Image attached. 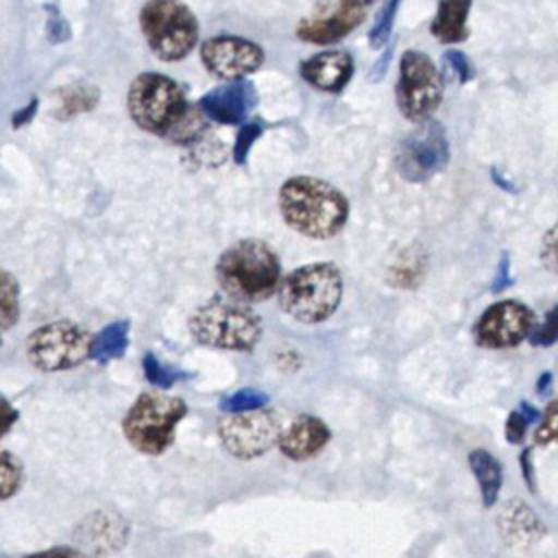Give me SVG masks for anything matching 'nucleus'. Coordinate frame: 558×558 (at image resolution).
<instances>
[{"label":"nucleus","instance_id":"nucleus-1","mask_svg":"<svg viewBox=\"0 0 558 558\" xmlns=\"http://www.w3.org/2000/svg\"><path fill=\"white\" fill-rule=\"evenodd\" d=\"M283 222L310 240L338 235L349 220V198L325 179L296 174L281 183L277 196Z\"/></svg>","mask_w":558,"mask_h":558},{"label":"nucleus","instance_id":"nucleus-2","mask_svg":"<svg viewBox=\"0 0 558 558\" xmlns=\"http://www.w3.org/2000/svg\"><path fill=\"white\" fill-rule=\"evenodd\" d=\"M214 272L222 294L246 305L277 294L283 279L279 255L259 238H240L231 242L218 255Z\"/></svg>","mask_w":558,"mask_h":558},{"label":"nucleus","instance_id":"nucleus-3","mask_svg":"<svg viewBox=\"0 0 558 558\" xmlns=\"http://www.w3.org/2000/svg\"><path fill=\"white\" fill-rule=\"evenodd\" d=\"M187 331L203 347L248 353L259 344L264 325L259 314L246 303L233 301L227 294H214L192 310Z\"/></svg>","mask_w":558,"mask_h":558},{"label":"nucleus","instance_id":"nucleus-4","mask_svg":"<svg viewBox=\"0 0 558 558\" xmlns=\"http://www.w3.org/2000/svg\"><path fill=\"white\" fill-rule=\"evenodd\" d=\"M342 301V272L333 262H312L290 270L279 288L277 303L283 314L303 325L325 323Z\"/></svg>","mask_w":558,"mask_h":558},{"label":"nucleus","instance_id":"nucleus-5","mask_svg":"<svg viewBox=\"0 0 558 558\" xmlns=\"http://www.w3.org/2000/svg\"><path fill=\"white\" fill-rule=\"evenodd\" d=\"M187 403L166 392H142L122 418L126 442L144 456H161L174 445L177 425L185 418Z\"/></svg>","mask_w":558,"mask_h":558},{"label":"nucleus","instance_id":"nucleus-6","mask_svg":"<svg viewBox=\"0 0 558 558\" xmlns=\"http://www.w3.org/2000/svg\"><path fill=\"white\" fill-rule=\"evenodd\" d=\"M140 28L161 61L185 59L201 35L198 20L183 0H146L140 9Z\"/></svg>","mask_w":558,"mask_h":558},{"label":"nucleus","instance_id":"nucleus-7","mask_svg":"<svg viewBox=\"0 0 558 558\" xmlns=\"http://www.w3.org/2000/svg\"><path fill=\"white\" fill-rule=\"evenodd\" d=\"M442 98L445 76L436 61L425 50H403L395 83V102L399 113L412 124H423L434 118Z\"/></svg>","mask_w":558,"mask_h":558},{"label":"nucleus","instance_id":"nucleus-8","mask_svg":"<svg viewBox=\"0 0 558 558\" xmlns=\"http://www.w3.org/2000/svg\"><path fill=\"white\" fill-rule=\"evenodd\" d=\"M187 105L181 85L159 72L137 74L126 92V109L135 126L159 137H166Z\"/></svg>","mask_w":558,"mask_h":558},{"label":"nucleus","instance_id":"nucleus-9","mask_svg":"<svg viewBox=\"0 0 558 558\" xmlns=\"http://www.w3.org/2000/svg\"><path fill=\"white\" fill-rule=\"evenodd\" d=\"M92 338L94 336L74 320H50L28 333L24 351L37 371L59 373L89 360Z\"/></svg>","mask_w":558,"mask_h":558},{"label":"nucleus","instance_id":"nucleus-10","mask_svg":"<svg viewBox=\"0 0 558 558\" xmlns=\"http://www.w3.org/2000/svg\"><path fill=\"white\" fill-rule=\"evenodd\" d=\"M418 129L405 135L395 150V168L408 183H425L440 174L451 157L447 131L438 120L416 124Z\"/></svg>","mask_w":558,"mask_h":558},{"label":"nucleus","instance_id":"nucleus-11","mask_svg":"<svg viewBox=\"0 0 558 558\" xmlns=\"http://www.w3.org/2000/svg\"><path fill=\"white\" fill-rule=\"evenodd\" d=\"M222 449L235 460H255L277 447L281 421L270 408L227 414L216 427Z\"/></svg>","mask_w":558,"mask_h":558},{"label":"nucleus","instance_id":"nucleus-12","mask_svg":"<svg viewBox=\"0 0 558 558\" xmlns=\"http://www.w3.org/2000/svg\"><path fill=\"white\" fill-rule=\"evenodd\" d=\"M201 61L211 76L238 81L255 74L264 65V48L242 35H216L201 44Z\"/></svg>","mask_w":558,"mask_h":558},{"label":"nucleus","instance_id":"nucleus-13","mask_svg":"<svg viewBox=\"0 0 558 558\" xmlns=\"http://www.w3.org/2000/svg\"><path fill=\"white\" fill-rule=\"evenodd\" d=\"M534 327V314L527 305L508 299L497 301L482 312L473 327V338L486 349H510L521 344Z\"/></svg>","mask_w":558,"mask_h":558},{"label":"nucleus","instance_id":"nucleus-14","mask_svg":"<svg viewBox=\"0 0 558 558\" xmlns=\"http://www.w3.org/2000/svg\"><path fill=\"white\" fill-rule=\"evenodd\" d=\"M255 102H257V92L253 83H248L246 78H238L209 89L205 96H201L196 105L207 116V120L231 126V124H244Z\"/></svg>","mask_w":558,"mask_h":558},{"label":"nucleus","instance_id":"nucleus-15","mask_svg":"<svg viewBox=\"0 0 558 558\" xmlns=\"http://www.w3.org/2000/svg\"><path fill=\"white\" fill-rule=\"evenodd\" d=\"M353 70H355V61L351 52L340 48L320 50L299 63L301 78L314 89L325 94L342 92L353 78Z\"/></svg>","mask_w":558,"mask_h":558},{"label":"nucleus","instance_id":"nucleus-16","mask_svg":"<svg viewBox=\"0 0 558 558\" xmlns=\"http://www.w3.org/2000/svg\"><path fill=\"white\" fill-rule=\"evenodd\" d=\"M331 440L329 425L314 414H299L281 427L277 447L292 462H305L318 456Z\"/></svg>","mask_w":558,"mask_h":558},{"label":"nucleus","instance_id":"nucleus-17","mask_svg":"<svg viewBox=\"0 0 558 558\" xmlns=\"http://www.w3.org/2000/svg\"><path fill=\"white\" fill-rule=\"evenodd\" d=\"M364 11L344 0H338V7L325 15H310L296 24V37L307 44H333L344 39L364 22Z\"/></svg>","mask_w":558,"mask_h":558},{"label":"nucleus","instance_id":"nucleus-18","mask_svg":"<svg viewBox=\"0 0 558 558\" xmlns=\"http://www.w3.org/2000/svg\"><path fill=\"white\" fill-rule=\"evenodd\" d=\"M129 538V525L124 519L109 512H92L78 527L76 541L92 556H105L124 547Z\"/></svg>","mask_w":558,"mask_h":558},{"label":"nucleus","instance_id":"nucleus-19","mask_svg":"<svg viewBox=\"0 0 558 558\" xmlns=\"http://www.w3.org/2000/svg\"><path fill=\"white\" fill-rule=\"evenodd\" d=\"M497 527L501 538L519 549H525L545 536V525L538 514L519 499H512L501 508L497 517Z\"/></svg>","mask_w":558,"mask_h":558},{"label":"nucleus","instance_id":"nucleus-20","mask_svg":"<svg viewBox=\"0 0 558 558\" xmlns=\"http://www.w3.org/2000/svg\"><path fill=\"white\" fill-rule=\"evenodd\" d=\"M471 0H436V13L429 22V35L445 46L460 44L469 37Z\"/></svg>","mask_w":558,"mask_h":558},{"label":"nucleus","instance_id":"nucleus-21","mask_svg":"<svg viewBox=\"0 0 558 558\" xmlns=\"http://www.w3.org/2000/svg\"><path fill=\"white\" fill-rule=\"evenodd\" d=\"M469 466L477 480L484 508L495 506L501 490V482H504V471L499 460L486 449H473L469 453Z\"/></svg>","mask_w":558,"mask_h":558},{"label":"nucleus","instance_id":"nucleus-22","mask_svg":"<svg viewBox=\"0 0 558 558\" xmlns=\"http://www.w3.org/2000/svg\"><path fill=\"white\" fill-rule=\"evenodd\" d=\"M129 333H131V323L124 318L105 325L92 338L89 360H96L98 364H109L113 360H120L129 349Z\"/></svg>","mask_w":558,"mask_h":558},{"label":"nucleus","instance_id":"nucleus-23","mask_svg":"<svg viewBox=\"0 0 558 558\" xmlns=\"http://www.w3.org/2000/svg\"><path fill=\"white\" fill-rule=\"evenodd\" d=\"M100 98L98 87L87 85V83H76V85H65L57 92V107H54V118L59 120H70L76 118L89 109L96 107Z\"/></svg>","mask_w":558,"mask_h":558},{"label":"nucleus","instance_id":"nucleus-24","mask_svg":"<svg viewBox=\"0 0 558 558\" xmlns=\"http://www.w3.org/2000/svg\"><path fill=\"white\" fill-rule=\"evenodd\" d=\"M425 272V259L421 253L403 251L388 270V283L399 290H412Z\"/></svg>","mask_w":558,"mask_h":558},{"label":"nucleus","instance_id":"nucleus-25","mask_svg":"<svg viewBox=\"0 0 558 558\" xmlns=\"http://www.w3.org/2000/svg\"><path fill=\"white\" fill-rule=\"evenodd\" d=\"M20 314V283L11 270L0 266V329H13Z\"/></svg>","mask_w":558,"mask_h":558},{"label":"nucleus","instance_id":"nucleus-26","mask_svg":"<svg viewBox=\"0 0 558 558\" xmlns=\"http://www.w3.org/2000/svg\"><path fill=\"white\" fill-rule=\"evenodd\" d=\"M207 129V116L201 111L198 105H187L185 113L177 120V124L166 133L163 140L174 144H190L201 140Z\"/></svg>","mask_w":558,"mask_h":558},{"label":"nucleus","instance_id":"nucleus-27","mask_svg":"<svg viewBox=\"0 0 558 558\" xmlns=\"http://www.w3.org/2000/svg\"><path fill=\"white\" fill-rule=\"evenodd\" d=\"M142 371H144V377L159 390H170L174 384L183 381V379H190L192 375L187 371H181L177 366H170V364H163L155 353H144L142 357Z\"/></svg>","mask_w":558,"mask_h":558},{"label":"nucleus","instance_id":"nucleus-28","mask_svg":"<svg viewBox=\"0 0 558 558\" xmlns=\"http://www.w3.org/2000/svg\"><path fill=\"white\" fill-rule=\"evenodd\" d=\"M399 7H401V0H384V4L379 7V11L373 20V26L368 31V46L373 50H381V48L388 46Z\"/></svg>","mask_w":558,"mask_h":558},{"label":"nucleus","instance_id":"nucleus-29","mask_svg":"<svg viewBox=\"0 0 558 558\" xmlns=\"http://www.w3.org/2000/svg\"><path fill=\"white\" fill-rule=\"evenodd\" d=\"M24 466L20 458L9 451H0V501L11 499L24 484Z\"/></svg>","mask_w":558,"mask_h":558},{"label":"nucleus","instance_id":"nucleus-30","mask_svg":"<svg viewBox=\"0 0 558 558\" xmlns=\"http://www.w3.org/2000/svg\"><path fill=\"white\" fill-rule=\"evenodd\" d=\"M268 395L257 390V388H238L220 399V410L227 414L235 412H248V410H259L268 405Z\"/></svg>","mask_w":558,"mask_h":558},{"label":"nucleus","instance_id":"nucleus-31","mask_svg":"<svg viewBox=\"0 0 558 558\" xmlns=\"http://www.w3.org/2000/svg\"><path fill=\"white\" fill-rule=\"evenodd\" d=\"M266 129V122L255 118V120H246L240 131H238V137H235V144H233V161L238 166H244L246 163V157H248V150L251 146L255 144V140L264 133Z\"/></svg>","mask_w":558,"mask_h":558},{"label":"nucleus","instance_id":"nucleus-32","mask_svg":"<svg viewBox=\"0 0 558 558\" xmlns=\"http://www.w3.org/2000/svg\"><path fill=\"white\" fill-rule=\"evenodd\" d=\"M442 65L456 78L458 85H466L475 76L471 59L462 50H458V48H451V50H447L442 54Z\"/></svg>","mask_w":558,"mask_h":558},{"label":"nucleus","instance_id":"nucleus-33","mask_svg":"<svg viewBox=\"0 0 558 558\" xmlns=\"http://www.w3.org/2000/svg\"><path fill=\"white\" fill-rule=\"evenodd\" d=\"M551 442H558V399L547 403L538 421V427L534 432V445H551Z\"/></svg>","mask_w":558,"mask_h":558},{"label":"nucleus","instance_id":"nucleus-34","mask_svg":"<svg viewBox=\"0 0 558 558\" xmlns=\"http://www.w3.org/2000/svg\"><path fill=\"white\" fill-rule=\"evenodd\" d=\"M530 342L534 347H551L558 340V305H554L538 327H532Z\"/></svg>","mask_w":558,"mask_h":558},{"label":"nucleus","instance_id":"nucleus-35","mask_svg":"<svg viewBox=\"0 0 558 558\" xmlns=\"http://www.w3.org/2000/svg\"><path fill=\"white\" fill-rule=\"evenodd\" d=\"M538 257H541V264H543L549 272L558 275V222L551 225V227L545 231V235H543V240H541Z\"/></svg>","mask_w":558,"mask_h":558},{"label":"nucleus","instance_id":"nucleus-36","mask_svg":"<svg viewBox=\"0 0 558 558\" xmlns=\"http://www.w3.org/2000/svg\"><path fill=\"white\" fill-rule=\"evenodd\" d=\"M527 418L519 412V410H512L506 418V425H504V434H506V440L512 442V445H521L523 438H525V429H527Z\"/></svg>","mask_w":558,"mask_h":558},{"label":"nucleus","instance_id":"nucleus-37","mask_svg":"<svg viewBox=\"0 0 558 558\" xmlns=\"http://www.w3.org/2000/svg\"><path fill=\"white\" fill-rule=\"evenodd\" d=\"M22 558H87V554L83 549H76V547H70V545H54V547H48V549L26 554Z\"/></svg>","mask_w":558,"mask_h":558},{"label":"nucleus","instance_id":"nucleus-38","mask_svg":"<svg viewBox=\"0 0 558 558\" xmlns=\"http://www.w3.org/2000/svg\"><path fill=\"white\" fill-rule=\"evenodd\" d=\"M17 418H20V412L15 410V405L4 395H0V440L11 432Z\"/></svg>","mask_w":558,"mask_h":558},{"label":"nucleus","instance_id":"nucleus-39","mask_svg":"<svg viewBox=\"0 0 558 558\" xmlns=\"http://www.w3.org/2000/svg\"><path fill=\"white\" fill-rule=\"evenodd\" d=\"M50 11H52V15L48 17V37H50L52 44L65 41V39L70 37V28H68L65 20H63L59 13H54L52 7H50Z\"/></svg>","mask_w":558,"mask_h":558},{"label":"nucleus","instance_id":"nucleus-40","mask_svg":"<svg viewBox=\"0 0 558 558\" xmlns=\"http://www.w3.org/2000/svg\"><path fill=\"white\" fill-rule=\"evenodd\" d=\"M519 466H521V475H523L530 493H536V475H534V462H532V447H525L519 453Z\"/></svg>","mask_w":558,"mask_h":558},{"label":"nucleus","instance_id":"nucleus-41","mask_svg":"<svg viewBox=\"0 0 558 558\" xmlns=\"http://www.w3.org/2000/svg\"><path fill=\"white\" fill-rule=\"evenodd\" d=\"M510 283H512V277H510V255L501 253L499 264H497V275H495V281H493V292H501Z\"/></svg>","mask_w":558,"mask_h":558},{"label":"nucleus","instance_id":"nucleus-42","mask_svg":"<svg viewBox=\"0 0 558 558\" xmlns=\"http://www.w3.org/2000/svg\"><path fill=\"white\" fill-rule=\"evenodd\" d=\"M390 57H392V48L386 46L384 52L379 54V59L373 63V68H371V72H368V78H371V81H379V78L386 74V68H388V63H390Z\"/></svg>","mask_w":558,"mask_h":558},{"label":"nucleus","instance_id":"nucleus-43","mask_svg":"<svg viewBox=\"0 0 558 558\" xmlns=\"http://www.w3.org/2000/svg\"><path fill=\"white\" fill-rule=\"evenodd\" d=\"M35 111H37V98H33V100L28 102V107H22L20 111H15V113H13V126H15V129H20L22 124H28V122L33 120Z\"/></svg>","mask_w":558,"mask_h":558},{"label":"nucleus","instance_id":"nucleus-44","mask_svg":"<svg viewBox=\"0 0 558 558\" xmlns=\"http://www.w3.org/2000/svg\"><path fill=\"white\" fill-rule=\"evenodd\" d=\"M519 412L527 418V423H538L541 421V410H536L532 403H527V401H521V405H519Z\"/></svg>","mask_w":558,"mask_h":558},{"label":"nucleus","instance_id":"nucleus-45","mask_svg":"<svg viewBox=\"0 0 558 558\" xmlns=\"http://www.w3.org/2000/svg\"><path fill=\"white\" fill-rule=\"evenodd\" d=\"M549 386H551V373L545 371V373H541V377L536 379V390H538V392H547Z\"/></svg>","mask_w":558,"mask_h":558},{"label":"nucleus","instance_id":"nucleus-46","mask_svg":"<svg viewBox=\"0 0 558 558\" xmlns=\"http://www.w3.org/2000/svg\"><path fill=\"white\" fill-rule=\"evenodd\" d=\"M490 177H493V181H495V183H497L501 190H508V192H517V187H514V185H510L506 179H501V177H499V172H497L495 168H490Z\"/></svg>","mask_w":558,"mask_h":558},{"label":"nucleus","instance_id":"nucleus-47","mask_svg":"<svg viewBox=\"0 0 558 558\" xmlns=\"http://www.w3.org/2000/svg\"><path fill=\"white\" fill-rule=\"evenodd\" d=\"M347 4H353V7H357V9H366V7H371L373 2H377V0H344Z\"/></svg>","mask_w":558,"mask_h":558},{"label":"nucleus","instance_id":"nucleus-48","mask_svg":"<svg viewBox=\"0 0 558 558\" xmlns=\"http://www.w3.org/2000/svg\"><path fill=\"white\" fill-rule=\"evenodd\" d=\"M0 342H2V340H0Z\"/></svg>","mask_w":558,"mask_h":558}]
</instances>
